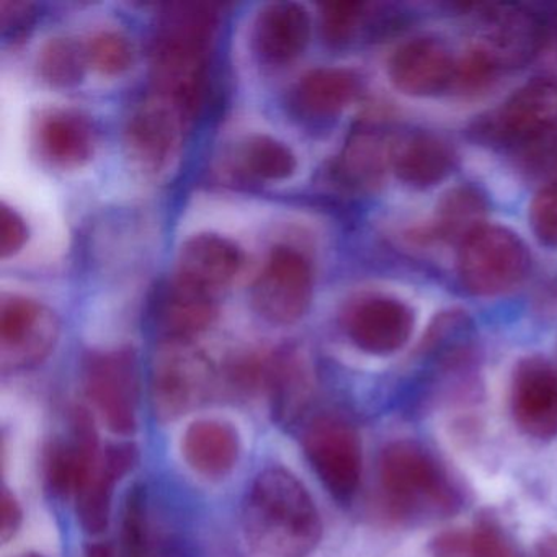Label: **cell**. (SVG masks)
I'll use <instances>...</instances> for the list:
<instances>
[{
	"label": "cell",
	"mask_w": 557,
	"mask_h": 557,
	"mask_svg": "<svg viewBox=\"0 0 557 557\" xmlns=\"http://www.w3.org/2000/svg\"><path fill=\"white\" fill-rule=\"evenodd\" d=\"M216 28L213 5L172 4L159 14L151 53L154 92L175 103L188 119L197 115L203 102Z\"/></svg>",
	"instance_id": "1"
},
{
	"label": "cell",
	"mask_w": 557,
	"mask_h": 557,
	"mask_svg": "<svg viewBox=\"0 0 557 557\" xmlns=\"http://www.w3.org/2000/svg\"><path fill=\"white\" fill-rule=\"evenodd\" d=\"M244 533L257 557H308L322 536L318 507L283 468L257 475L244 502Z\"/></svg>",
	"instance_id": "2"
},
{
	"label": "cell",
	"mask_w": 557,
	"mask_h": 557,
	"mask_svg": "<svg viewBox=\"0 0 557 557\" xmlns=\"http://www.w3.org/2000/svg\"><path fill=\"white\" fill-rule=\"evenodd\" d=\"M377 478L384 505L394 518H448L462 494L445 466L416 440H397L381 451Z\"/></svg>",
	"instance_id": "3"
},
{
	"label": "cell",
	"mask_w": 557,
	"mask_h": 557,
	"mask_svg": "<svg viewBox=\"0 0 557 557\" xmlns=\"http://www.w3.org/2000/svg\"><path fill=\"white\" fill-rule=\"evenodd\" d=\"M218 374L210 358L191 341H162L152 357V410L161 422H174L207 403Z\"/></svg>",
	"instance_id": "4"
},
{
	"label": "cell",
	"mask_w": 557,
	"mask_h": 557,
	"mask_svg": "<svg viewBox=\"0 0 557 557\" xmlns=\"http://www.w3.org/2000/svg\"><path fill=\"white\" fill-rule=\"evenodd\" d=\"M530 253L523 240L507 227H481L469 234L459 250V276L475 296H497L527 275Z\"/></svg>",
	"instance_id": "5"
},
{
	"label": "cell",
	"mask_w": 557,
	"mask_h": 557,
	"mask_svg": "<svg viewBox=\"0 0 557 557\" xmlns=\"http://www.w3.org/2000/svg\"><path fill=\"white\" fill-rule=\"evenodd\" d=\"M84 386L102 422L115 435L138 426L139 368L132 348L94 351L84 361Z\"/></svg>",
	"instance_id": "6"
},
{
	"label": "cell",
	"mask_w": 557,
	"mask_h": 557,
	"mask_svg": "<svg viewBox=\"0 0 557 557\" xmlns=\"http://www.w3.org/2000/svg\"><path fill=\"white\" fill-rule=\"evenodd\" d=\"M312 282L311 262L305 253L295 247H275L253 283V309L272 324H295L311 306Z\"/></svg>",
	"instance_id": "7"
},
{
	"label": "cell",
	"mask_w": 557,
	"mask_h": 557,
	"mask_svg": "<svg viewBox=\"0 0 557 557\" xmlns=\"http://www.w3.org/2000/svg\"><path fill=\"white\" fill-rule=\"evenodd\" d=\"M308 461L332 497L348 504L358 492L363 455L357 430L338 417H318L302 438Z\"/></svg>",
	"instance_id": "8"
},
{
	"label": "cell",
	"mask_w": 557,
	"mask_h": 557,
	"mask_svg": "<svg viewBox=\"0 0 557 557\" xmlns=\"http://www.w3.org/2000/svg\"><path fill=\"white\" fill-rule=\"evenodd\" d=\"M188 116L171 100L152 94L132 110L123 143L126 156L138 171L158 174L178 152Z\"/></svg>",
	"instance_id": "9"
},
{
	"label": "cell",
	"mask_w": 557,
	"mask_h": 557,
	"mask_svg": "<svg viewBox=\"0 0 557 557\" xmlns=\"http://www.w3.org/2000/svg\"><path fill=\"white\" fill-rule=\"evenodd\" d=\"M57 315L35 299L4 296L0 302V351L4 370L41 363L57 345Z\"/></svg>",
	"instance_id": "10"
},
{
	"label": "cell",
	"mask_w": 557,
	"mask_h": 557,
	"mask_svg": "<svg viewBox=\"0 0 557 557\" xmlns=\"http://www.w3.org/2000/svg\"><path fill=\"white\" fill-rule=\"evenodd\" d=\"M510 410L518 429L534 440L557 436V370L543 358L530 357L515 367Z\"/></svg>",
	"instance_id": "11"
},
{
	"label": "cell",
	"mask_w": 557,
	"mask_h": 557,
	"mask_svg": "<svg viewBox=\"0 0 557 557\" xmlns=\"http://www.w3.org/2000/svg\"><path fill=\"white\" fill-rule=\"evenodd\" d=\"M99 435L92 417L77 409L71 422V438L51 443L45 456V481L57 495H77L100 458Z\"/></svg>",
	"instance_id": "12"
},
{
	"label": "cell",
	"mask_w": 557,
	"mask_h": 557,
	"mask_svg": "<svg viewBox=\"0 0 557 557\" xmlns=\"http://www.w3.org/2000/svg\"><path fill=\"white\" fill-rule=\"evenodd\" d=\"M243 263V250L233 240L220 234H195L178 250L174 276L216 296L236 278Z\"/></svg>",
	"instance_id": "13"
},
{
	"label": "cell",
	"mask_w": 557,
	"mask_h": 557,
	"mask_svg": "<svg viewBox=\"0 0 557 557\" xmlns=\"http://www.w3.org/2000/svg\"><path fill=\"white\" fill-rule=\"evenodd\" d=\"M543 41V28L533 14L498 8L487 14L484 32L474 50L495 70L520 67L533 60Z\"/></svg>",
	"instance_id": "14"
},
{
	"label": "cell",
	"mask_w": 557,
	"mask_h": 557,
	"mask_svg": "<svg viewBox=\"0 0 557 557\" xmlns=\"http://www.w3.org/2000/svg\"><path fill=\"white\" fill-rule=\"evenodd\" d=\"M413 314L404 302L373 296L358 302L347 318V334L360 350L389 355L409 342Z\"/></svg>",
	"instance_id": "15"
},
{
	"label": "cell",
	"mask_w": 557,
	"mask_h": 557,
	"mask_svg": "<svg viewBox=\"0 0 557 557\" xmlns=\"http://www.w3.org/2000/svg\"><path fill=\"white\" fill-rule=\"evenodd\" d=\"M455 76L456 64L448 48L432 38H417L403 45L389 61L391 83L406 96H436Z\"/></svg>",
	"instance_id": "16"
},
{
	"label": "cell",
	"mask_w": 557,
	"mask_h": 557,
	"mask_svg": "<svg viewBox=\"0 0 557 557\" xmlns=\"http://www.w3.org/2000/svg\"><path fill=\"white\" fill-rule=\"evenodd\" d=\"M34 136L41 158L64 171L83 168L96 152V128L77 110H47L38 116Z\"/></svg>",
	"instance_id": "17"
},
{
	"label": "cell",
	"mask_w": 557,
	"mask_h": 557,
	"mask_svg": "<svg viewBox=\"0 0 557 557\" xmlns=\"http://www.w3.org/2000/svg\"><path fill=\"white\" fill-rule=\"evenodd\" d=\"M138 462V448L133 443H115L100 453L96 468L77 492V518L89 534H100L109 527L113 492L123 475Z\"/></svg>",
	"instance_id": "18"
},
{
	"label": "cell",
	"mask_w": 557,
	"mask_h": 557,
	"mask_svg": "<svg viewBox=\"0 0 557 557\" xmlns=\"http://www.w3.org/2000/svg\"><path fill=\"white\" fill-rule=\"evenodd\" d=\"M252 40L257 54L265 63H292L311 40L308 11L295 2L267 5L257 15Z\"/></svg>",
	"instance_id": "19"
},
{
	"label": "cell",
	"mask_w": 557,
	"mask_h": 557,
	"mask_svg": "<svg viewBox=\"0 0 557 557\" xmlns=\"http://www.w3.org/2000/svg\"><path fill=\"white\" fill-rule=\"evenodd\" d=\"M216 296L172 278L154 301L158 331L164 341H191L216 319Z\"/></svg>",
	"instance_id": "20"
},
{
	"label": "cell",
	"mask_w": 557,
	"mask_h": 557,
	"mask_svg": "<svg viewBox=\"0 0 557 557\" xmlns=\"http://www.w3.org/2000/svg\"><path fill=\"white\" fill-rule=\"evenodd\" d=\"M557 126V79L540 77L521 87L502 107L497 128L507 138L530 141Z\"/></svg>",
	"instance_id": "21"
},
{
	"label": "cell",
	"mask_w": 557,
	"mask_h": 557,
	"mask_svg": "<svg viewBox=\"0 0 557 557\" xmlns=\"http://www.w3.org/2000/svg\"><path fill=\"white\" fill-rule=\"evenodd\" d=\"M239 436L233 426L218 420H198L188 426L182 442L185 461L197 474L220 479L230 474L239 459Z\"/></svg>",
	"instance_id": "22"
},
{
	"label": "cell",
	"mask_w": 557,
	"mask_h": 557,
	"mask_svg": "<svg viewBox=\"0 0 557 557\" xmlns=\"http://www.w3.org/2000/svg\"><path fill=\"white\" fill-rule=\"evenodd\" d=\"M267 389L280 425H293L308 410L312 394L311 371L298 351H282L269 358Z\"/></svg>",
	"instance_id": "23"
},
{
	"label": "cell",
	"mask_w": 557,
	"mask_h": 557,
	"mask_svg": "<svg viewBox=\"0 0 557 557\" xmlns=\"http://www.w3.org/2000/svg\"><path fill=\"white\" fill-rule=\"evenodd\" d=\"M453 162L451 149L435 136H410L394 148V171L400 181L412 187L438 184L451 172Z\"/></svg>",
	"instance_id": "24"
},
{
	"label": "cell",
	"mask_w": 557,
	"mask_h": 557,
	"mask_svg": "<svg viewBox=\"0 0 557 557\" xmlns=\"http://www.w3.org/2000/svg\"><path fill=\"white\" fill-rule=\"evenodd\" d=\"M396 145L373 129H358L348 138L338 161V174L345 184L373 188L393 165Z\"/></svg>",
	"instance_id": "25"
},
{
	"label": "cell",
	"mask_w": 557,
	"mask_h": 557,
	"mask_svg": "<svg viewBox=\"0 0 557 557\" xmlns=\"http://www.w3.org/2000/svg\"><path fill=\"white\" fill-rule=\"evenodd\" d=\"M357 94V76L342 67H318L309 71L295 90L299 109L318 119L337 115Z\"/></svg>",
	"instance_id": "26"
},
{
	"label": "cell",
	"mask_w": 557,
	"mask_h": 557,
	"mask_svg": "<svg viewBox=\"0 0 557 557\" xmlns=\"http://www.w3.org/2000/svg\"><path fill=\"white\" fill-rule=\"evenodd\" d=\"M296 165L295 152L272 136H249L236 151L237 172L252 181H285L295 174Z\"/></svg>",
	"instance_id": "27"
},
{
	"label": "cell",
	"mask_w": 557,
	"mask_h": 557,
	"mask_svg": "<svg viewBox=\"0 0 557 557\" xmlns=\"http://www.w3.org/2000/svg\"><path fill=\"white\" fill-rule=\"evenodd\" d=\"M38 73L45 83L60 89L76 87L84 79L89 58L87 47L67 37L50 38L38 54Z\"/></svg>",
	"instance_id": "28"
},
{
	"label": "cell",
	"mask_w": 557,
	"mask_h": 557,
	"mask_svg": "<svg viewBox=\"0 0 557 557\" xmlns=\"http://www.w3.org/2000/svg\"><path fill=\"white\" fill-rule=\"evenodd\" d=\"M485 201L478 191L469 187L449 191L436 213V231L445 239L465 240L469 234L482 226Z\"/></svg>",
	"instance_id": "29"
},
{
	"label": "cell",
	"mask_w": 557,
	"mask_h": 557,
	"mask_svg": "<svg viewBox=\"0 0 557 557\" xmlns=\"http://www.w3.org/2000/svg\"><path fill=\"white\" fill-rule=\"evenodd\" d=\"M120 543H122V549H120L122 557H151L148 494L145 485H133L126 494Z\"/></svg>",
	"instance_id": "30"
},
{
	"label": "cell",
	"mask_w": 557,
	"mask_h": 557,
	"mask_svg": "<svg viewBox=\"0 0 557 557\" xmlns=\"http://www.w3.org/2000/svg\"><path fill=\"white\" fill-rule=\"evenodd\" d=\"M89 66L106 76H119L132 67L135 60L132 41L115 30L100 32L87 45Z\"/></svg>",
	"instance_id": "31"
},
{
	"label": "cell",
	"mask_w": 557,
	"mask_h": 557,
	"mask_svg": "<svg viewBox=\"0 0 557 557\" xmlns=\"http://www.w3.org/2000/svg\"><path fill=\"white\" fill-rule=\"evenodd\" d=\"M466 557H521L497 518L482 515L468 530Z\"/></svg>",
	"instance_id": "32"
},
{
	"label": "cell",
	"mask_w": 557,
	"mask_h": 557,
	"mask_svg": "<svg viewBox=\"0 0 557 557\" xmlns=\"http://www.w3.org/2000/svg\"><path fill=\"white\" fill-rule=\"evenodd\" d=\"M363 17V5L357 2H335L322 8L321 30L332 47H345L354 40Z\"/></svg>",
	"instance_id": "33"
},
{
	"label": "cell",
	"mask_w": 557,
	"mask_h": 557,
	"mask_svg": "<svg viewBox=\"0 0 557 557\" xmlns=\"http://www.w3.org/2000/svg\"><path fill=\"white\" fill-rule=\"evenodd\" d=\"M530 223L541 244L557 247V185L537 191L531 201Z\"/></svg>",
	"instance_id": "34"
},
{
	"label": "cell",
	"mask_w": 557,
	"mask_h": 557,
	"mask_svg": "<svg viewBox=\"0 0 557 557\" xmlns=\"http://www.w3.org/2000/svg\"><path fill=\"white\" fill-rule=\"evenodd\" d=\"M28 239L27 221L8 203L0 207V253L4 259L21 252Z\"/></svg>",
	"instance_id": "35"
},
{
	"label": "cell",
	"mask_w": 557,
	"mask_h": 557,
	"mask_svg": "<svg viewBox=\"0 0 557 557\" xmlns=\"http://www.w3.org/2000/svg\"><path fill=\"white\" fill-rule=\"evenodd\" d=\"M35 9L24 2H4L0 5V27L5 40L17 41L34 24Z\"/></svg>",
	"instance_id": "36"
},
{
	"label": "cell",
	"mask_w": 557,
	"mask_h": 557,
	"mask_svg": "<svg viewBox=\"0 0 557 557\" xmlns=\"http://www.w3.org/2000/svg\"><path fill=\"white\" fill-rule=\"evenodd\" d=\"M430 553L433 557H466L468 553V530L442 531L430 541Z\"/></svg>",
	"instance_id": "37"
},
{
	"label": "cell",
	"mask_w": 557,
	"mask_h": 557,
	"mask_svg": "<svg viewBox=\"0 0 557 557\" xmlns=\"http://www.w3.org/2000/svg\"><path fill=\"white\" fill-rule=\"evenodd\" d=\"M21 505H18L17 498L4 488L2 492V523H0V536L2 541H9L15 533L22 523Z\"/></svg>",
	"instance_id": "38"
},
{
	"label": "cell",
	"mask_w": 557,
	"mask_h": 557,
	"mask_svg": "<svg viewBox=\"0 0 557 557\" xmlns=\"http://www.w3.org/2000/svg\"><path fill=\"white\" fill-rule=\"evenodd\" d=\"M533 557H557V534H544L536 541Z\"/></svg>",
	"instance_id": "39"
},
{
	"label": "cell",
	"mask_w": 557,
	"mask_h": 557,
	"mask_svg": "<svg viewBox=\"0 0 557 557\" xmlns=\"http://www.w3.org/2000/svg\"><path fill=\"white\" fill-rule=\"evenodd\" d=\"M86 557H116L109 543H92L87 546Z\"/></svg>",
	"instance_id": "40"
},
{
	"label": "cell",
	"mask_w": 557,
	"mask_h": 557,
	"mask_svg": "<svg viewBox=\"0 0 557 557\" xmlns=\"http://www.w3.org/2000/svg\"><path fill=\"white\" fill-rule=\"evenodd\" d=\"M556 159H557V143H556Z\"/></svg>",
	"instance_id": "41"
},
{
	"label": "cell",
	"mask_w": 557,
	"mask_h": 557,
	"mask_svg": "<svg viewBox=\"0 0 557 557\" xmlns=\"http://www.w3.org/2000/svg\"><path fill=\"white\" fill-rule=\"evenodd\" d=\"M25 557H38V556H25Z\"/></svg>",
	"instance_id": "42"
}]
</instances>
